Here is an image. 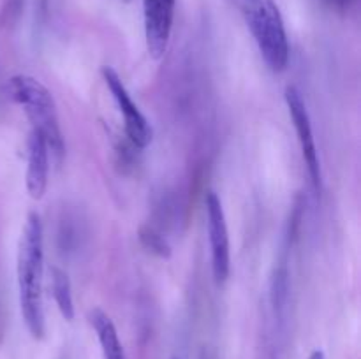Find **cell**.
I'll use <instances>...</instances> for the list:
<instances>
[{"label": "cell", "mask_w": 361, "mask_h": 359, "mask_svg": "<svg viewBox=\"0 0 361 359\" xmlns=\"http://www.w3.org/2000/svg\"><path fill=\"white\" fill-rule=\"evenodd\" d=\"M18 294L23 322L34 340L46 334L44 301H42V275H44V231L35 211L25 222L18 250Z\"/></svg>", "instance_id": "cell-1"}, {"label": "cell", "mask_w": 361, "mask_h": 359, "mask_svg": "<svg viewBox=\"0 0 361 359\" xmlns=\"http://www.w3.org/2000/svg\"><path fill=\"white\" fill-rule=\"evenodd\" d=\"M240 13L274 73H282L289 62V41L284 18L275 0H236Z\"/></svg>", "instance_id": "cell-2"}, {"label": "cell", "mask_w": 361, "mask_h": 359, "mask_svg": "<svg viewBox=\"0 0 361 359\" xmlns=\"http://www.w3.org/2000/svg\"><path fill=\"white\" fill-rule=\"evenodd\" d=\"M6 92L11 101L23 108L30 120L32 129L42 134L48 148L56 155V158L62 157L63 137L51 92L41 81L27 74L11 77L6 84Z\"/></svg>", "instance_id": "cell-3"}, {"label": "cell", "mask_w": 361, "mask_h": 359, "mask_svg": "<svg viewBox=\"0 0 361 359\" xmlns=\"http://www.w3.org/2000/svg\"><path fill=\"white\" fill-rule=\"evenodd\" d=\"M204 206H207L208 236H210L212 248V271L217 285H224L231 270V246H229V231L222 203L214 190L207 192Z\"/></svg>", "instance_id": "cell-4"}, {"label": "cell", "mask_w": 361, "mask_h": 359, "mask_svg": "<svg viewBox=\"0 0 361 359\" xmlns=\"http://www.w3.org/2000/svg\"><path fill=\"white\" fill-rule=\"evenodd\" d=\"M101 74L106 81V87L109 88L116 106H118L120 113H122L123 125H126V134L129 137V141L136 148H147L152 143V136H154L152 125L145 118L143 113L140 111V108L134 104L126 84L120 80L118 73L113 67L102 65Z\"/></svg>", "instance_id": "cell-5"}, {"label": "cell", "mask_w": 361, "mask_h": 359, "mask_svg": "<svg viewBox=\"0 0 361 359\" xmlns=\"http://www.w3.org/2000/svg\"><path fill=\"white\" fill-rule=\"evenodd\" d=\"M286 104H288L289 115H291L293 125H295L296 136H298L300 148H302L303 160H305L307 169H309L310 180H312L314 189H321V165L319 157H317L316 139H314L312 123H310L309 111H307L305 101L296 87L286 88Z\"/></svg>", "instance_id": "cell-6"}, {"label": "cell", "mask_w": 361, "mask_h": 359, "mask_svg": "<svg viewBox=\"0 0 361 359\" xmlns=\"http://www.w3.org/2000/svg\"><path fill=\"white\" fill-rule=\"evenodd\" d=\"M176 0H143L145 41L148 55L159 60L168 51L175 21Z\"/></svg>", "instance_id": "cell-7"}, {"label": "cell", "mask_w": 361, "mask_h": 359, "mask_svg": "<svg viewBox=\"0 0 361 359\" xmlns=\"http://www.w3.org/2000/svg\"><path fill=\"white\" fill-rule=\"evenodd\" d=\"M27 192L32 199H42L48 189V175H49V148L41 132L32 129L27 143Z\"/></svg>", "instance_id": "cell-8"}, {"label": "cell", "mask_w": 361, "mask_h": 359, "mask_svg": "<svg viewBox=\"0 0 361 359\" xmlns=\"http://www.w3.org/2000/svg\"><path fill=\"white\" fill-rule=\"evenodd\" d=\"M88 322L94 327L95 334H97L99 345H101L102 358L104 359H126V352H123L122 344H120L118 333L109 319L108 313L102 312L101 308H94L88 313Z\"/></svg>", "instance_id": "cell-9"}, {"label": "cell", "mask_w": 361, "mask_h": 359, "mask_svg": "<svg viewBox=\"0 0 361 359\" xmlns=\"http://www.w3.org/2000/svg\"><path fill=\"white\" fill-rule=\"evenodd\" d=\"M51 275V294L55 299L56 306H59L60 313L66 320L74 319V301H73V287H71V280L67 273L60 267H53L49 271Z\"/></svg>", "instance_id": "cell-10"}, {"label": "cell", "mask_w": 361, "mask_h": 359, "mask_svg": "<svg viewBox=\"0 0 361 359\" xmlns=\"http://www.w3.org/2000/svg\"><path fill=\"white\" fill-rule=\"evenodd\" d=\"M140 239L143 243V246L150 252H154L159 257H169L171 256V248H169L168 241L164 239V236L159 234L155 229L152 227H141L140 229Z\"/></svg>", "instance_id": "cell-11"}, {"label": "cell", "mask_w": 361, "mask_h": 359, "mask_svg": "<svg viewBox=\"0 0 361 359\" xmlns=\"http://www.w3.org/2000/svg\"><path fill=\"white\" fill-rule=\"evenodd\" d=\"M323 2H326L328 6L335 7V9H345V7L349 6V2H351V0H323Z\"/></svg>", "instance_id": "cell-12"}, {"label": "cell", "mask_w": 361, "mask_h": 359, "mask_svg": "<svg viewBox=\"0 0 361 359\" xmlns=\"http://www.w3.org/2000/svg\"><path fill=\"white\" fill-rule=\"evenodd\" d=\"M309 359H326V358H324V352L317 348V351H314L312 354L309 355Z\"/></svg>", "instance_id": "cell-13"}, {"label": "cell", "mask_w": 361, "mask_h": 359, "mask_svg": "<svg viewBox=\"0 0 361 359\" xmlns=\"http://www.w3.org/2000/svg\"><path fill=\"white\" fill-rule=\"evenodd\" d=\"M13 4H16V6H18V4H20V0H13Z\"/></svg>", "instance_id": "cell-14"}, {"label": "cell", "mask_w": 361, "mask_h": 359, "mask_svg": "<svg viewBox=\"0 0 361 359\" xmlns=\"http://www.w3.org/2000/svg\"><path fill=\"white\" fill-rule=\"evenodd\" d=\"M126 2H130V0H126Z\"/></svg>", "instance_id": "cell-15"}, {"label": "cell", "mask_w": 361, "mask_h": 359, "mask_svg": "<svg viewBox=\"0 0 361 359\" xmlns=\"http://www.w3.org/2000/svg\"><path fill=\"white\" fill-rule=\"evenodd\" d=\"M42 2H44V4H46V0H42Z\"/></svg>", "instance_id": "cell-16"}, {"label": "cell", "mask_w": 361, "mask_h": 359, "mask_svg": "<svg viewBox=\"0 0 361 359\" xmlns=\"http://www.w3.org/2000/svg\"><path fill=\"white\" fill-rule=\"evenodd\" d=\"M175 359H176V358H175Z\"/></svg>", "instance_id": "cell-17"}]
</instances>
